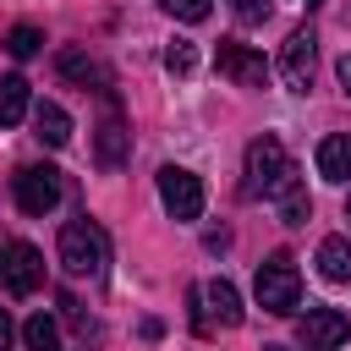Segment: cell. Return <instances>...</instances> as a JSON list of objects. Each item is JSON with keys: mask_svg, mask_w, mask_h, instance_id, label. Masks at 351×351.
Instances as JSON below:
<instances>
[{"mask_svg": "<svg viewBox=\"0 0 351 351\" xmlns=\"http://www.w3.org/2000/svg\"><path fill=\"white\" fill-rule=\"evenodd\" d=\"M60 263L77 280H104V269H110V236H104V225L88 219V214L66 219L60 225Z\"/></svg>", "mask_w": 351, "mask_h": 351, "instance_id": "6da1fadb", "label": "cell"}, {"mask_svg": "<svg viewBox=\"0 0 351 351\" xmlns=\"http://www.w3.org/2000/svg\"><path fill=\"white\" fill-rule=\"evenodd\" d=\"M258 307L274 313V318H291L302 307V274H296V258L291 252H269V263H258Z\"/></svg>", "mask_w": 351, "mask_h": 351, "instance_id": "7a4b0ae2", "label": "cell"}, {"mask_svg": "<svg viewBox=\"0 0 351 351\" xmlns=\"http://www.w3.org/2000/svg\"><path fill=\"white\" fill-rule=\"evenodd\" d=\"M291 170V154H285V143L280 137H252L247 143V165H241V197H269L274 192V181Z\"/></svg>", "mask_w": 351, "mask_h": 351, "instance_id": "3957f363", "label": "cell"}, {"mask_svg": "<svg viewBox=\"0 0 351 351\" xmlns=\"http://www.w3.org/2000/svg\"><path fill=\"white\" fill-rule=\"evenodd\" d=\"M11 186H16V208L33 214V219H44V214L60 203V192H66V181H60L55 165H22V170L11 176Z\"/></svg>", "mask_w": 351, "mask_h": 351, "instance_id": "277c9868", "label": "cell"}, {"mask_svg": "<svg viewBox=\"0 0 351 351\" xmlns=\"http://www.w3.org/2000/svg\"><path fill=\"white\" fill-rule=\"evenodd\" d=\"M0 285L11 296H33L44 285V258H38L33 241H5L0 247Z\"/></svg>", "mask_w": 351, "mask_h": 351, "instance_id": "5b68a950", "label": "cell"}, {"mask_svg": "<svg viewBox=\"0 0 351 351\" xmlns=\"http://www.w3.org/2000/svg\"><path fill=\"white\" fill-rule=\"evenodd\" d=\"M159 203H165L170 219H197L203 214V181L181 165H165L159 170Z\"/></svg>", "mask_w": 351, "mask_h": 351, "instance_id": "8992f818", "label": "cell"}, {"mask_svg": "<svg viewBox=\"0 0 351 351\" xmlns=\"http://www.w3.org/2000/svg\"><path fill=\"white\" fill-rule=\"evenodd\" d=\"M214 66H219V77H230L236 88H269V60H263L258 49L236 44V38H219Z\"/></svg>", "mask_w": 351, "mask_h": 351, "instance_id": "52a82bcc", "label": "cell"}, {"mask_svg": "<svg viewBox=\"0 0 351 351\" xmlns=\"http://www.w3.org/2000/svg\"><path fill=\"white\" fill-rule=\"evenodd\" d=\"M313 66H318V38H313V27H296V33L280 44V77H285L296 93H307V88H313Z\"/></svg>", "mask_w": 351, "mask_h": 351, "instance_id": "ba28073f", "label": "cell"}, {"mask_svg": "<svg viewBox=\"0 0 351 351\" xmlns=\"http://www.w3.org/2000/svg\"><path fill=\"white\" fill-rule=\"evenodd\" d=\"M296 340H302L307 351H335V346L351 340V318H346L340 307H313V313L296 324Z\"/></svg>", "mask_w": 351, "mask_h": 351, "instance_id": "9c48e42d", "label": "cell"}, {"mask_svg": "<svg viewBox=\"0 0 351 351\" xmlns=\"http://www.w3.org/2000/svg\"><path fill=\"white\" fill-rule=\"evenodd\" d=\"M93 154H99L104 170H121L126 154H132V132H126L121 115H115V93L104 99V121H99V132H93Z\"/></svg>", "mask_w": 351, "mask_h": 351, "instance_id": "30bf717a", "label": "cell"}, {"mask_svg": "<svg viewBox=\"0 0 351 351\" xmlns=\"http://www.w3.org/2000/svg\"><path fill=\"white\" fill-rule=\"evenodd\" d=\"M274 203H280V219L285 225H307V214H313V197H307V186H302V170L291 165L280 181H274V192H269Z\"/></svg>", "mask_w": 351, "mask_h": 351, "instance_id": "8fae6325", "label": "cell"}, {"mask_svg": "<svg viewBox=\"0 0 351 351\" xmlns=\"http://www.w3.org/2000/svg\"><path fill=\"white\" fill-rule=\"evenodd\" d=\"M55 71L71 77V82H82V88H99V93L110 99V71H104L93 55H82V49H60V55H55Z\"/></svg>", "mask_w": 351, "mask_h": 351, "instance_id": "7c38bea8", "label": "cell"}, {"mask_svg": "<svg viewBox=\"0 0 351 351\" xmlns=\"http://www.w3.org/2000/svg\"><path fill=\"white\" fill-rule=\"evenodd\" d=\"M33 137H38L44 148H66V143H71V115H66L55 99H38V104H33Z\"/></svg>", "mask_w": 351, "mask_h": 351, "instance_id": "4fadbf2b", "label": "cell"}, {"mask_svg": "<svg viewBox=\"0 0 351 351\" xmlns=\"http://www.w3.org/2000/svg\"><path fill=\"white\" fill-rule=\"evenodd\" d=\"M203 313H208V324H225V329H236L241 324V291L230 285V280H208L203 285Z\"/></svg>", "mask_w": 351, "mask_h": 351, "instance_id": "5bb4252c", "label": "cell"}, {"mask_svg": "<svg viewBox=\"0 0 351 351\" xmlns=\"http://www.w3.org/2000/svg\"><path fill=\"white\" fill-rule=\"evenodd\" d=\"M318 176L335 181V186L351 181V132H335V137L318 143Z\"/></svg>", "mask_w": 351, "mask_h": 351, "instance_id": "9a60e30c", "label": "cell"}, {"mask_svg": "<svg viewBox=\"0 0 351 351\" xmlns=\"http://www.w3.org/2000/svg\"><path fill=\"white\" fill-rule=\"evenodd\" d=\"M318 274L329 285H351V241L346 236H324L318 241Z\"/></svg>", "mask_w": 351, "mask_h": 351, "instance_id": "2e32d148", "label": "cell"}, {"mask_svg": "<svg viewBox=\"0 0 351 351\" xmlns=\"http://www.w3.org/2000/svg\"><path fill=\"white\" fill-rule=\"evenodd\" d=\"M33 110V88H27V77H0V126H16L22 115Z\"/></svg>", "mask_w": 351, "mask_h": 351, "instance_id": "e0dca14e", "label": "cell"}, {"mask_svg": "<svg viewBox=\"0 0 351 351\" xmlns=\"http://www.w3.org/2000/svg\"><path fill=\"white\" fill-rule=\"evenodd\" d=\"M22 351H60V324L49 313H33L22 324Z\"/></svg>", "mask_w": 351, "mask_h": 351, "instance_id": "ac0fdd59", "label": "cell"}, {"mask_svg": "<svg viewBox=\"0 0 351 351\" xmlns=\"http://www.w3.org/2000/svg\"><path fill=\"white\" fill-rule=\"evenodd\" d=\"M165 71L170 77H192L197 71V44L192 38H170L165 44Z\"/></svg>", "mask_w": 351, "mask_h": 351, "instance_id": "d6986e66", "label": "cell"}, {"mask_svg": "<svg viewBox=\"0 0 351 351\" xmlns=\"http://www.w3.org/2000/svg\"><path fill=\"white\" fill-rule=\"evenodd\" d=\"M38 44H44V33H38L33 22H16V27L5 33V55H16V60H27V55H38Z\"/></svg>", "mask_w": 351, "mask_h": 351, "instance_id": "ffe728a7", "label": "cell"}, {"mask_svg": "<svg viewBox=\"0 0 351 351\" xmlns=\"http://www.w3.org/2000/svg\"><path fill=\"white\" fill-rule=\"evenodd\" d=\"M165 11H170L176 22H203V16L214 11V0H165Z\"/></svg>", "mask_w": 351, "mask_h": 351, "instance_id": "44dd1931", "label": "cell"}, {"mask_svg": "<svg viewBox=\"0 0 351 351\" xmlns=\"http://www.w3.org/2000/svg\"><path fill=\"white\" fill-rule=\"evenodd\" d=\"M60 313H66V324H71L82 340H93V324H88V313H82V302H77V296H66V291H60Z\"/></svg>", "mask_w": 351, "mask_h": 351, "instance_id": "7402d4cb", "label": "cell"}, {"mask_svg": "<svg viewBox=\"0 0 351 351\" xmlns=\"http://www.w3.org/2000/svg\"><path fill=\"white\" fill-rule=\"evenodd\" d=\"M230 11H236V22H241V27L269 22V0H230Z\"/></svg>", "mask_w": 351, "mask_h": 351, "instance_id": "603a6c76", "label": "cell"}, {"mask_svg": "<svg viewBox=\"0 0 351 351\" xmlns=\"http://www.w3.org/2000/svg\"><path fill=\"white\" fill-rule=\"evenodd\" d=\"M11 340H16V329H11V313L0 307V351H11Z\"/></svg>", "mask_w": 351, "mask_h": 351, "instance_id": "cb8c5ba5", "label": "cell"}, {"mask_svg": "<svg viewBox=\"0 0 351 351\" xmlns=\"http://www.w3.org/2000/svg\"><path fill=\"white\" fill-rule=\"evenodd\" d=\"M340 82L351 88V55H340Z\"/></svg>", "mask_w": 351, "mask_h": 351, "instance_id": "d4e9b609", "label": "cell"}, {"mask_svg": "<svg viewBox=\"0 0 351 351\" xmlns=\"http://www.w3.org/2000/svg\"><path fill=\"white\" fill-rule=\"evenodd\" d=\"M263 351H285V346H263Z\"/></svg>", "mask_w": 351, "mask_h": 351, "instance_id": "484cf974", "label": "cell"}, {"mask_svg": "<svg viewBox=\"0 0 351 351\" xmlns=\"http://www.w3.org/2000/svg\"><path fill=\"white\" fill-rule=\"evenodd\" d=\"M313 5H324V0H307V11H313Z\"/></svg>", "mask_w": 351, "mask_h": 351, "instance_id": "4316f807", "label": "cell"}, {"mask_svg": "<svg viewBox=\"0 0 351 351\" xmlns=\"http://www.w3.org/2000/svg\"><path fill=\"white\" fill-rule=\"evenodd\" d=\"M346 219H351V203H346Z\"/></svg>", "mask_w": 351, "mask_h": 351, "instance_id": "83f0119b", "label": "cell"}]
</instances>
